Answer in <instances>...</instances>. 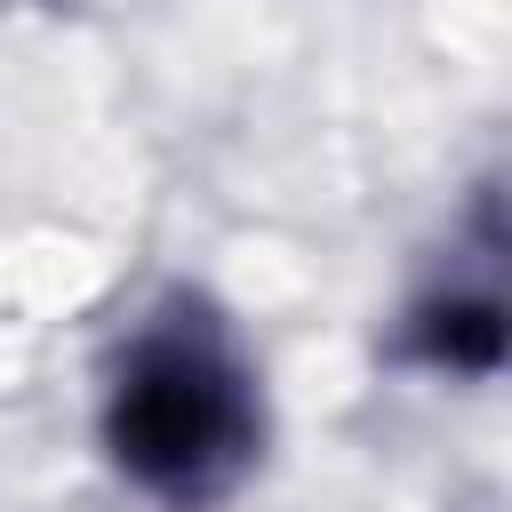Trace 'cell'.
Listing matches in <instances>:
<instances>
[{
    "label": "cell",
    "mask_w": 512,
    "mask_h": 512,
    "mask_svg": "<svg viewBox=\"0 0 512 512\" xmlns=\"http://www.w3.org/2000/svg\"><path fill=\"white\" fill-rule=\"evenodd\" d=\"M112 472L160 512H216L264 456V384L240 328L200 296L168 288L112 352L96 408Z\"/></svg>",
    "instance_id": "6da1fadb"
},
{
    "label": "cell",
    "mask_w": 512,
    "mask_h": 512,
    "mask_svg": "<svg viewBox=\"0 0 512 512\" xmlns=\"http://www.w3.org/2000/svg\"><path fill=\"white\" fill-rule=\"evenodd\" d=\"M392 352H400L408 368L488 384V376L504 368V288H496V272H480V280H432V288L400 312Z\"/></svg>",
    "instance_id": "7a4b0ae2"
}]
</instances>
